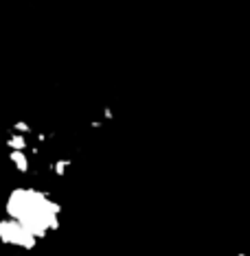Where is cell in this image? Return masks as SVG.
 Listing matches in <instances>:
<instances>
[{"label": "cell", "instance_id": "obj_4", "mask_svg": "<svg viewBox=\"0 0 250 256\" xmlns=\"http://www.w3.org/2000/svg\"><path fill=\"white\" fill-rule=\"evenodd\" d=\"M73 166V160L71 158H57V160H53L49 164V168H51V173H53L55 178H64V176H68V168Z\"/></svg>", "mask_w": 250, "mask_h": 256}, {"label": "cell", "instance_id": "obj_1", "mask_svg": "<svg viewBox=\"0 0 250 256\" xmlns=\"http://www.w3.org/2000/svg\"><path fill=\"white\" fill-rule=\"evenodd\" d=\"M5 217L18 221L42 241L51 232L60 230L62 206L46 190L33 188V186H18L7 197Z\"/></svg>", "mask_w": 250, "mask_h": 256}, {"label": "cell", "instance_id": "obj_3", "mask_svg": "<svg viewBox=\"0 0 250 256\" xmlns=\"http://www.w3.org/2000/svg\"><path fill=\"white\" fill-rule=\"evenodd\" d=\"M7 158L11 162V166L16 168V173H29L31 171V156L29 151H7Z\"/></svg>", "mask_w": 250, "mask_h": 256}, {"label": "cell", "instance_id": "obj_2", "mask_svg": "<svg viewBox=\"0 0 250 256\" xmlns=\"http://www.w3.org/2000/svg\"><path fill=\"white\" fill-rule=\"evenodd\" d=\"M40 238L36 234H31L25 226H20L18 221L3 217L0 219V243L7 248H16L20 252H31L36 250Z\"/></svg>", "mask_w": 250, "mask_h": 256}]
</instances>
